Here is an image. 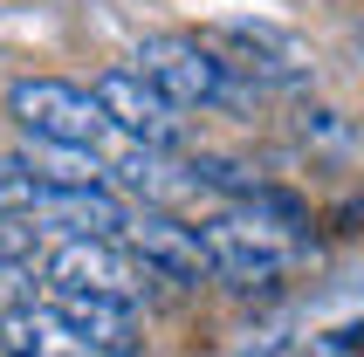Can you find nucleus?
Listing matches in <instances>:
<instances>
[{
	"instance_id": "nucleus-1",
	"label": "nucleus",
	"mask_w": 364,
	"mask_h": 357,
	"mask_svg": "<svg viewBox=\"0 0 364 357\" xmlns=\"http://www.w3.org/2000/svg\"><path fill=\"white\" fill-rule=\"evenodd\" d=\"M200 247H206V268L227 282H275L296 255V227L262 206H241V213H213L200 227Z\"/></svg>"
},
{
	"instance_id": "nucleus-2",
	"label": "nucleus",
	"mask_w": 364,
	"mask_h": 357,
	"mask_svg": "<svg viewBox=\"0 0 364 357\" xmlns=\"http://www.w3.org/2000/svg\"><path fill=\"white\" fill-rule=\"evenodd\" d=\"M7 117L28 131V144H69V151H97V138L110 131L97 97L62 76H21L7 90Z\"/></svg>"
},
{
	"instance_id": "nucleus-3",
	"label": "nucleus",
	"mask_w": 364,
	"mask_h": 357,
	"mask_svg": "<svg viewBox=\"0 0 364 357\" xmlns=\"http://www.w3.org/2000/svg\"><path fill=\"white\" fill-rule=\"evenodd\" d=\"M138 76L151 82L172 110H193V103H227L234 69L193 35H144L138 41Z\"/></svg>"
},
{
	"instance_id": "nucleus-4",
	"label": "nucleus",
	"mask_w": 364,
	"mask_h": 357,
	"mask_svg": "<svg viewBox=\"0 0 364 357\" xmlns=\"http://www.w3.org/2000/svg\"><path fill=\"white\" fill-rule=\"evenodd\" d=\"M48 296H103V302H138L151 268L117 240H55V255L41 268Z\"/></svg>"
},
{
	"instance_id": "nucleus-5",
	"label": "nucleus",
	"mask_w": 364,
	"mask_h": 357,
	"mask_svg": "<svg viewBox=\"0 0 364 357\" xmlns=\"http://www.w3.org/2000/svg\"><path fill=\"white\" fill-rule=\"evenodd\" d=\"M90 97H97L103 124H110V131H124L131 144L172 151V144L186 138V117H179V110H172V103H165L159 90L138 76V69H103V76L90 82Z\"/></svg>"
},
{
	"instance_id": "nucleus-6",
	"label": "nucleus",
	"mask_w": 364,
	"mask_h": 357,
	"mask_svg": "<svg viewBox=\"0 0 364 357\" xmlns=\"http://www.w3.org/2000/svg\"><path fill=\"white\" fill-rule=\"evenodd\" d=\"M28 227L62 234V240H124L131 234V206L110 186H69V193H35Z\"/></svg>"
},
{
	"instance_id": "nucleus-7",
	"label": "nucleus",
	"mask_w": 364,
	"mask_h": 357,
	"mask_svg": "<svg viewBox=\"0 0 364 357\" xmlns=\"http://www.w3.org/2000/svg\"><path fill=\"white\" fill-rule=\"evenodd\" d=\"M131 255L165 282H200L206 275V247H200V227H179L165 213H131Z\"/></svg>"
},
{
	"instance_id": "nucleus-8",
	"label": "nucleus",
	"mask_w": 364,
	"mask_h": 357,
	"mask_svg": "<svg viewBox=\"0 0 364 357\" xmlns=\"http://www.w3.org/2000/svg\"><path fill=\"white\" fill-rule=\"evenodd\" d=\"M62 309V323L76 330L82 357H138V316L131 302H103V296H48Z\"/></svg>"
},
{
	"instance_id": "nucleus-9",
	"label": "nucleus",
	"mask_w": 364,
	"mask_h": 357,
	"mask_svg": "<svg viewBox=\"0 0 364 357\" xmlns=\"http://www.w3.org/2000/svg\"><path fill=\"white\" fill-rule=\"evenodd\" d=\"M0 351L7 357H82L76 330L62 323L55 302H21V309H0Z\"/></svg>"
},
{
	"instance_id": "nucleus-10",
	"label": "nucleus",
	"mask_w": 364,
	"mask_h": 357,
	"mask_svg": "<svg viewBox=\"0 0 364 357\" xmlns=\"http://www.w3.org/2000/svg\"><path fill=\"white\" fill-rule=\"evenodd\" d=\"M35 172L21 159H0V220H28V206H35Z\"/></svg>"
},
{
	"instance_id": "nucleus-11",
	"label": "nucleus",
	"mask_w": 364,
	"mask_h": 357,
	"mask_svg": "<svg viewBox=\"0 0 364 357\" xmlns=\"http://www.w3.org/2000/svg\"><path fill=\"white\" fill-rule=\"evenodd\" d=\"M41 275H35V261H0V309H21V302H35Z\"/></svg>"
},
{
	"instance_id": "nucleus-12",
	"label": "nucleus",
	"mask_w": 364,
	"mask_h": 357,
	"mask_svg": "<svg viewBox=\"0 0 364 357\" xmlns=\"http://www.w3.org/2000/svg\"><path fill=\"white\" fill-rule=\"evenodd\" d=\"M0 261H35V227L28 220H0Z\"/></svg>"
},
{
	"instance_id": "nucleus-13",
	"label": "nucleus",
	"mask_w": 364,
	"mask_h": 357,
	"mask_svg": "<svg viewBox=\"0 0 364 357\" xmlns=\"http://www.w3.org/2000/svg\"><path fill=\"white\" fill-rule=\"evenodd\" d=\"M0 357H7V351H0Z\"/></svg>"
},
{
	"instance_id": "nucleus-14",
	"label": "nucleus",
	"mask_w": 364,
	"mask_h": 357,
	"mask_svg": "<svg viewBox=\"0 0 364 357\" xmlns=\"http://www.w3.org/2000/svg\"><path fill=\"white\" fill-rule=\"evenodd\" d=\"M358 41H364V35H358Z\"/></svg>"
}]
</instances>
